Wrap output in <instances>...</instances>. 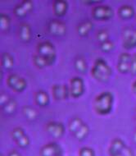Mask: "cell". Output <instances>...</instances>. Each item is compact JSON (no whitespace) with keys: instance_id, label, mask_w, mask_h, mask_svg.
Wrapping results in <instances>:
<instances>
[{"instance_id":"cell-27","label":"cell","mask_w":136,"mask_h":156,"mask_svg":"<svg viewBox=\"0 0 136 156\" xmlns=\"http://www.w3.org/2000/svg\"><path fill=\"white\" fill-rule=\"evenodd\" d=\"M108 38H109V33H108L107 30H104V29L99 30L96 34L97 41L100 42V44L108 41L109 40Z\"/></svg>"},{"instance_id":"cell-7","label":"cell","mask_w":136,"mask_h":156,"mask_svg":"<svg viewBox=\"0 0 136 156\" xmlns=\"http://www.w3.org/2000/svg\"><path fill=\"white\" fill-rule=\"evenodd\" d=\"M8 86L12 90L16 92H23L27 88V81L24 77L16 73H12L8 76L7 79Z\"/></svg>"},{"instance_id":"cell-30","label":"cell","mask_w":136,"mask_h":156,"mask_svg":"<svg viewBox=\"0 0 136 156\" xmlns=\"http://www.w3.org/2000/svg\"><path fill=\"white\" fill-rule=\"evenodd\" d=\"M16 145H18L20 148H26L30 145V138L27 135H25L24 136L21 138L20 140L16 141Z\"/></svg>"},{"instance_id":"cell-5","label":"cell","mask_w":136,"mask_h":156,"mask_svg":"<svg viewBox=\"0 0 136 156\" xmlns=\"http://www.w3.org/2000/svg\"><path fill=\"white\" fill-rule=\"evenodd\" d=\"M114 16V11L108 5H97L92 10V16L97 21H109Z\"/></svg>"},{"instance_id":"cell-22","label":"cell","mask_w":136,"mask_h":156,"mask_svg":"<svg viewBox=\"0 0 136 156\" xmlns=\"http://www.w3.org/2000/svg\"><path fill=\"white\" fill-rule=\"evenodd\" d=\"M74 67L78 73H85L88 70V63L83 57H77L74 61Z\"/></svg>"},{"instance_id":"cell-33","label":"cell","mask_w":136,"mask_h":156,"mask_svg":"<svg viewBox=\"0 0 136 156\" xmlns=\"http://www.w3.org/2000/svg\"><path fill=\"white\" fill-rule=\"evenodd\" d=\"M8 156H22L21 154L19 153L18 151H12L9 152L8 154Z\"/></svg>"},{"instance_id":"cell-10","label":"cell","mask_w":136,"mask_h":156,"mask_svg":"<svg viewBox=\"0 0 136 156\" xmlns=\"http://www.w3.org/2000/svg\"><path fill=\"white\" fill-rule=\"evenodd\" d=\"M62 148L56 142H50L44 145L40 150V156L62 155Z\"/></svg>"},{"instance_id":"cell-24","label":"cell","mask_w":136,"mask_h":156,"mask_svg":"<svg viewBox=\"0 0 136 156\" xmlns=\"http://www.w3.org/2000/svg\"><path fill=\"white\" fill-rule=\"evenodd\" d=\"M11 26V18L6 13L0 14V29L2 31H7L9 30Z\"/></svg>"},{"instance_id":"cell-8","label":"cell","mask_w":136,"mask_h":156,"mask_svg":"<svg viewBox=\"0 0 136 156\" xmlns=\"http://www.w3.org/2000/svg\"><path fill=\"white\" fill-rule=\"evenodd\" d=\"M122 44L125 49H132L136 47V30L125 28L122 33Z\"/></svg>"},{"instance_id":"cell-34","label":"cell","mask_w":136,"mask_h":156,"mask_svg":"<svg viewBox=\"0 0 136 156\" xmlns=\"http://www.w3.org/2000/svg\"><path fill=\"white\" fill-rule=\"evenodd\" d=\"M83 3L85 4H95V3H100V1H85Z\"/></svg>"},{"instance_id":"cell-12","label":"cell","mask_w":136,"mask_h":156,"mask_svg":"<svg viewBox=\"0 0 136 156\" xmlns=\"http://www.w3.org/2000/svg\"><path fill=\"white\" fill-rule=\"evenodd\" d=\"M48 31L55 36H63L67 31V27L64 22L60 20H53L48 24Z\"/></svg>"},{"instance_id":"cell-23","label":"cell","mask_w":136,"mask_h":156,"mask_svg":"<svg viewBox=\"0 0 136 156\" xmlns=\"http://www.w3.org/2000/svg\"><path fill=\"white\" fill-rule=\"evenodd\" d=\"M2 108H3V112L5 113H7V114H12L16 110L17 103H16V100L11 98L8 102L6 103L5 105L2 106Z\"/></svg>"},{"instance_id":"cell-25","label":"cell","mask_w":136,"mask_h":156,"mask_svg":"<svg viewBox=\"0 0 136 156\" xmlns=\"http://www.w3.org/2000/svg\"><path fill=\"white\" fill-rule=\"evenodd\" d=\"M33 62H34V64L35 65V67H37L40 69H43V68H45L47 67H49L48 62L44 58L40 56L39 54H35L34 56Z\"/></svg>"},{"instance_id":"cell-17","label":"cell","mask_w":136,"mask_h":156,"mask_svg":"<svg viewBox=\"0 0 136 156\" xmlns=\"http://www.w3.org/2000/svg\"><path fill=\"white\" fill-rule=\"evenodd\" d=\"M35 104L40 107H46L48 106L50 101L49 94L45 90H40L35 92Z\"/></svg>"},{"instance_id":"cell-26","label":"cell","mask_w":136,"mask_h":156,"mask_svg":"<svg viewBox=\"0 0 136 156\" xmlns=\"http://www.w3.org/2000/svg\"><path fill=\"white\" fill-rule=\"evenodd\" d=\"M26 134V132H25L24 129L21 127V126H16L15 127L12 131L11 136L12 138L13 139V140L15 142H16L17 140H19L21 138H22Z\"/></svg>"},{"instance_id":"cell-21","label":"cell","mask_w":136,"mask_h":156,"mask_svg":"<svg viewBox=\"0 0 136 156\" xmlns=\"http://www.w3.org/2000/svg\"><path fill=\"white\" fill-rule=\"evenodd\" d=\"M22 113L23 115L27 120L29 121H34L37 119L38 112L35 108H33L32 106L30 105H26L22 108Z\"/></svg>"},{"instance_id":"cell-11","label":"cell","mask_w":136,"mask_h":156,"mask_svg":"<svg viewBox=\"0 0 136 156\" xmlns=\"http://www.w3.org/2000/svg\"><path fill=\"white\" fill-rule=\"evenodd\" d=\"M53 96L56 100H65L70 96L69 86L66 84H55L52 87Z\"/></svg>"},{"instance_id":"cell-32","label":"cell","mask_w":136,"mask_h":156,"mask_svg":"<svg viewBox=\"0 0 136 156\" xmlns=\"http://www.w3.org/2000/svg\"><path fill=\"white\" fill-rule=\"evenodd\" d=\"M10 99H11V98L9 97V95H8V94H6L4 92L1 93V94H0V105H1V106H3V105H5L6 103L8 102Z\"/></svg>"},{"instance_id":"cell-36","label":"cell","mask_w":136,"mask_h":156,"mask_svg":"<svg viewBox=\"0 0 136 156\" xmlns=\"http://www.w3.org/2000/svg\"><path fill=\"white\" fill-rule=\"evenodd\" d=\"M133 139H134V142L136 143V132H134V135H133Z\"/></svg>"},{"instance_id":"cell-3","label":"cell","mask_w":136,"mask_h":156,"mask_svg":"<svg viewBox=\"0 0 136 156\" xmlns=\"http://www.w3.org/2000/svg\"><path fill=\"white\" fill-rule=\"evenodd\" d=\"M68 130L78 140H83L85 139L89 133L88 124H86L79 117H75L70 121L68 124Z\"/></svg>"},{"instance_id":"cell-31","label":"cell","mask_w":136,"mask_h":156,"mask_svg":"<svg viewBox=\"0 0 136 156\" xmlns=\"http://www.w3.org/2000/svg\"><path fill=\"white\" fill-rule=\"evenodd\" d=\"M130 73L133 75H136V54L132 55L131 58V66H130Z\"/></svg>"},{"instance_id":"cell-2","label":"cell","mask_w":136,"mask_h":156,"mask_svg":"<svg viewBox=\"0 0 136 156\" xmlns=\"http://www.w3.org/2000/svg\"><path fill=\"white\" fill-rule=\"evenodd\" d=\"M112 74V70L109 64L103 58H98L94 61L91 69V75L95 80L100 82L107 81Z\"/></svg>"},{"instance_id":"cell-18","label":"cell","mask_w":136,"mask_h":156,"mask_svg":"<svg viewBox=\"0 0 136 156\" xmlns=\"http://www.w3.org/2000/svg\"><path fill=\"white\" fill-rule=\"evenodd\" d=\"M93 22L87 20V21H84V22H80V24L77 26L76 28V31L77 34L80 35V37H85L90 33V31L93 30Z\"/></svg>"},{"instance_id":"cell-20","label":"cell","mask_w":136,"mask_h":156,"mask_svg":"<svg viewBox=\"0 0 136 156\" xmlns=\"http://www.w3.org/2000/svg\"><path fill=\"white\" fill-rule=\"evenodd\" d=\"M14 62H15V60L11 54H9L8 52H4L1 55V65L5 69L9 70L12 68L14 66Z\"/></svg>"},{"instance_id":"cell-9","label":"cell","mask_w":136,"mask_h":156,"mask_svg":"<svg viewBox=\"0 0 136 156\" xmlns=\"http://www.w3.org/2000/svg\"><path fill=\"white\" fill-rule=\"evenodd\" d=\"M46 130L51 136L56 139L62 137L66 132L64 124L57 121L49 122L46 126Z\"/></svg>"},{"instance_id":"cell-1","label":"cell","mask_w":136,"mask_h":156,"mask_svg":"<svg viewBox=\"0 0 136 156\" xmlns=\"http://www.w3.org/2000/svg\"><path fill=\"white\" fill-rule=\"evenodd\" d=\"M114 105V95L112 92L103 91L93 100V109L98 114L107 115L112 112Z\"/></svg>"},{"instance_id":"cell-16","label":"cell","mask_w":136,"mask_h":156,"mask_svg":"<svg viewBox=\"0 0 136 156\" xmlns=\"http://www.w3.org/2000/svg\"><path fill=\"white\" fill-rule=\"evenodd\" d=\"M18 35L21 41L23 42H29L32 37V30L30 25L27 23H22L20 25L18 29Z\"/></svg>"},{"instance_id":"cell-37","label":"cell","mask_w":136,"mask_h":156,"mask_svg":"<svg viewBox=\"0 0 136 156\" xmlns=\"http://www.w3.org/2000/svg\"><path fill=\"white\" fill-rule=\"evenodd\" d=\"M134 123L136 124V109H135V116H134Z\"/></svg>"},{"instance_id":"cell-35","label":"cell","mask_w":136,"mask_h":156,"mask_svg":"<svg viewBox=\"0 0 136 156\" xmlns=\"http://www.w3.org/2000/svg\"><path fill=\"white\" fill-rule=\"evenodd\" d=\"M132 90H133L134 93L136 94V80L134 81L133 84H132Z\"/></svg>"},{"instance_id":"cell-15","label":"cell","mask_w":136,"mask_h":156,"mask_svg":"<svg viewBox=\"0 0 136 156\" xmlns=\"http://www.w3.org/2000/svg\"><path fill=\"white\" fill-rule=\"evenodd\" d=\"M54 14L58 17L65 16L68 11V3L65 0H55L53 5Z\"/></svg>"},{"instance_id":"cell-14","label":"cell","mask_w":136,"mask_h":156,"mask_svg":"<svg viewBox=\"0 0 136 156\" xmlns=\"http://www.w3.org/2000/svg\"><path fill=\"white\" fill-rule=\"evenodd\" d=\"M34 8V3L30 0H24L22 1V3H20L19 4L14 8L13 12L14 14L16 15L17 17H24L29 14L30 12L32 11Z\"/></svg>"},{"instance_id":"cell-28","label":"cell","mask_w":136,"mask_h":156,"mask_svg":"<svg viewBox=\"0 0 136 156\" xmlns=\"http://www.w3.org/2000/svg\"><path fill=\"white\" fill-rule=\"evenodd\" d=\"M114 43L112 41H110V40L105 41L103 43L100 44V48H101V50L103 52H105V53H109V52H111L114 48Z\"/></svg>"},{"instance_id":"cell-6","label":"cell","mask_w":136,"mask_h":156,"mask_svg":"<svg viewBox=\"0 0 136 156\" xmlns=\"http://www.w3.org/2000/svg\"><path fill=\"white\" fill-rule=\"evenodd\" d=\"M85 90V81L80 76H74L70 80L69 91L70 96L78 99L83 95Z\"/></svg>"},{"instance_id":"cell-19","label":"cell","mask_w":136,"mask_h":156,"mask_svg":"<svg viewBox=\"0 0 136 156\" xmlns=\"http://www.w3.org/2000/svg\"><path fill=\"white\" fill-rule=\"evenodd\" d=\"M118 15L123 20H130L134 16V8L131 5H122L118 9Z\"/></svg>"},{"instance_id":"cell-38","label":"cell","mask_w":136,"mask_h":156,"mask_svg":"<svg viewBox=\"0 0 136 156\" xmlns=\"http://www.w3.org/2000/svg\"><path fill=\"white\" fill-rule=\"evenodd\" d=\"M58 156H63V155H58Z\"/></svg>"},{"instance_id":"cell-4","label":"cell","mask_w":136,"mask_h":156,"mask_svg":"<svg viewBox=\"0 0 136 156\" xmlns=\"http://www.w3.org/2000/svg\"><path fill=\"white\" fill-rule=\"evenodd\" d=\"M37 54L44 58L48 62L49 66H52L56 61V48L50 41H43L38 44Z\"/></svg>"},{"instance_id":"cell-13","label":"cell","mask_w":136,"mask_h":156,"mask_svg":"<svg viewBox=\"0 0 136 156\" xmlns=\"http://www.w3.org/2000/svg\"><path fill=\"white\" fill-rule=\"evenodd\" d=\"M131 58L132 55L127 52H124L118 57V62L117 68L119 73L125 74L130 73V66H131Z\"/></svg>"},{"instance_id":"cell-29","label":"cell","mask_w":136,"mask_h":156,"mask_svg":"<svg viewBox=\"0 0 136 156\" xmlns=\"http://www.w3.org/2000/svg\"><path fill=\"white\" fill-rule=\"evenodd\" d=\"M79 156H95V152L90 147L84 146L79 151Z\"/></svg>"}]
</instances>
